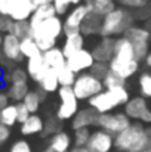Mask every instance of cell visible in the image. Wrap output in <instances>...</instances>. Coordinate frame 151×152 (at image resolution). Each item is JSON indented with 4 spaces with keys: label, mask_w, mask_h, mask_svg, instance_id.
<instances>
[{
    "label": "cell",
    "mask_w": 151,
    "mask_h": 152,
    "mask_svg": "<svg viewBox=\"0 0 151 152\" xmlns=\"http://www.w3.org/2000/svg\"><path fill=\"white\" fill-rule=\"evenodd\" d=\"M139 64L141 62L136 58V53H135L132 43L124 36L116 39L114 55L108 64L110 71H113L117 75L123 77L124 80H127V78H132L139 71Z\"/></svg>",
    "instance_id": "6da1fadb"
},
{
    "label": "cell",
    "mask_w": 151,
    "mask_h": 152,
    "mask_svg": "<svg viewBox=\"0 0 151 152\" xmlns=\"http://www.w3.org/2000/svg\"><path fill=\"white\" fill-rule=\"evenodd\" d=\"M114 148L119 152H139L151 148V129L141 123H132L124 132L114 136Z\"/></svg>",
    "instance_id": "7a4b0ae2"
},
{
    "label": "cell",
    "mask_w": 151,
    "mask_h": 152,
    "mask_svg": "<svg viewBox=\"0 0 151 152\" xmlns=\"http://www.w3.org/2000/svg\"><path fill=\"white\" fill-rule=\"evenodd\" d=\"M64 36V21L61 16H52L31 28V37L36 40L42 52L56 48L58 40Z\"/></svg>",
    "instance_id": "3957f363"
},
{
    "label": "cell",
    "mask_w": 151,
    "mask_h": 152,
    "mask_svg": "<svg viewBox=\"0 0 151 152\" xmlns=\"http://www.w3.org/2000/svg\"><path fill=\"white\" fill-rule=\"evenodd\" d=\"M133 15L124 7H116L102 19L99 37L119 39L123 37L124 33L133 25Z\"/></svg>",
    "instance_id": "277c9868"
},
{
    "label": "cell",
    "mask_w": 151,
    "mask_h": 152,
    "mask_svg": "<svg viewBox=\"0 0 151 152\" xmlns=\"http://www.w3.org/2000/svg\"><path fill=\"white\" fill-rule=\"evenodd\" d=\"M129 92L126 87L119 89H105L99 95L89 99V106L94 108L98 114H107L113 112L119 106H124L129 101Z\"/></svg>",
    "instance_id": "5b68a950"
},
{
    "label": "cell",
    "mask_w": 151,
    "mask_h": 152,
    "mask_svg": "<svg viewBox=\"0 0 151 152\" xmlns=\"http://www.w3.org/2000/svg\"><path fill=\"white\" fill-rule=\"evenodd\" d=\"M73 90H74L79 101H89L94 96L99 95L101 92H104L105 87H104L102 80H99L95 75H92L88 71V72H82V74L77 75L76 83L73 86Z\"/></svg>",
    "instance_id": "8992f818"
},
{
    "label": "cell",
    "mask_w": 151,
    "mask_h": 152,
    "mask_svg": "<svg viewBox=\"0 0 151 152\" xmlns=\"http://www.w3.org/2000/svg\"><path fill=\"white\" fill-rule=\"evenodd\" d=\"M58 96H59L61 105L58 106L55 115L61 121L73 120L76 117V114L79 112V99H77L73 87H59Z\"/></svg>",
    "instance_id": "52a82bcc"
},
{
    "label": "cell",
    "mask_w": 151,
    "mask_h": 152,
    "mask_svg": "<svg viewBox=\"0 0 151 152\" xmlns=\"http://www.w3.org/2000/svg\"><path fill=\"white\" fill-rule=\"evenodd\" d=\"M124 37L132 43L135 53H136V58L138 61H144L145 56L148 55L150 52V39L151 34L148 33V30L145 27H139V25H132L126 33H124Z\"/></svg>",
    "instance_id": "ba28073f"
},
{
    "label": "cell",
    "mask_w": 151,
    "mask_h": 152,
    "mask_svg": "<svg viewBox=\"0 0 151 152\" xmlns=\"http://www.w3.org/2000/svg\"><path fill=\"white\" fill-rule=\"evenodd\" d=\"M132 124V120L124 114V112H107V114H99L96 126L108 132L113 136H117L119 133L124 132L129 126Z\"/></svg>",
    "instance_id": "9c48e42d"
},
{
    "label": "cell",
    "mask_w": 151,
    "mask_h": 152,
    "mask_svg": "<svg viewBox=\"0 0 151 152\" xmlns=\"http://www.w3.org/2000/svg\"><path fill=\"white\" fill-rule=\"evenodd\" d=\"M123 108H124L123 112L130 120H135L136 123H141V124H151V109L144 96L139 95V96L130 98Z\"/></svg>",
    "instance_id": "30bf717a"
},
{
    "label": "cell",
    "mask_w": 151,
    "mask_h": 152,
    "mask_svg": "<svg viewBox=\"0 0 151 152\" xmlns=\"http://www.w3.org/2000/svg\"><path fill=\"white\" fill-rule=\"evenodd\" d=\"M89 10L85 3L74 6L73 9L68 10V13L64 18V36L70 33H80V27L88 16Z\"/></svg>",
    "instance_id": "8fae6325"
},
{
    "label": "cell",
    "mask_w": 151,
    "mask_h": 152,
    "mask_svg": "<svg viewBox=\"0 0 151 152\" xmlns=\"http://www.w3.org/2000/svg\"><path fill=\"white\" fill-rule=\"evenodd\" d=\"M95 62L96 61L94 58L92 50L86 49V48L82 49L80 52H77V53H74V55H71L70 58H67V66L71 71H74L77 75L82 74V72H88Z\"/></svg>",
    "instance_id": "7c38bea8"
},
{
    "label": "cell",
    "mask_w": 151,
    "mask_h": 152,
    "mask_svg": "<svg viewBox=\"0 0 151 152\" xmlns=\"http://www.w3.org/2000/svg\"><path fill=\"white\" fill-rule=\"evenodd\" d=\"M113 148H114V136L102 129L92 132L91 139L86 145V149L89 152H111Z\"/></svg>",
    "instance_id": "4fadbf2b"
},
{
    "label": "cell",
    "mask_w": 151,
    "mask_h": 152,
    "mask_svg": "<svg viewBox=\"0 0 151 152\" xmlns=\"http://www.w3.org/2000/svg\"><path fill=\"white\" fill-rule=\"evenodd\" d=\"M1 55L6 61L18 64L22 61V53H21V40L13 36L12 33H6L3 36V43H1Z\"/></svg>",
    "instance_id": "5bb4252c"
},
{
    "label": "cell",
    "mask_w": 151,
    "mask_h": 152,
    "mask_svg": "<svg viewBox=\"0 0 151 152\" xmlns=\"http://www.w3.org/2000/svg\"><path fill=\"white\" fill-rule=\"evenodd\" d=\"M114 46H116V39L111 37H101L98 43H95V46L91 49L94 53V58L96 62H104V64H110V61L113 59L114 55Z\"/></svg>",
    "instance_id": "9a60e30c"
},
{
    "label": "cell",
    "mask_w": 151,
    "mask_h": 152,
    "mask_svg": "<svg viewBox=\"0 0 151 152\" xmlns=\"http://www.w3.org/2000/svg\"><path fill=\"white\" fill-rule=\"evenodd\" d=\"M98 117H99V114L94 108H91V106L82 108V109H79L76 117L71 120V129L79 130V129H89L92 126H96Z\"/></svg>",
    "instance_id": "2e32d148"
},
{
    "label": "cell",
    "mask_w": 151,
    "mask_h": 152,
    "mask_svg": "<svg viewBox=\"0 0 151 152\" xmlns=\"http://www.w3.org/2000/svg\"><path fill=\"white\" fill-rule=\"evenodd\" d=\"M85 46H86V37L82 33H70V34L64 36V42H62L61 49L67 58H70L71 55L85 49Z\"/></svg>",
    "instance_id": "e0dca14e"
},
{
    "label": "cell",
    "mask_w": 151,
    "mask_h": 152,
    "mask_svg": "<svg viewBox=\"0 0 151 152\" xmlns=\"http://www.w3.org/2000/svg\"><path fill=\"white\" fill-rule=\"evenodd\" d=\"M27 74H28V78L33 80L34 83H40L42 78L45 77V74L49 71L45 59H43V55L40 56H36V58H31V59H27Z\"/></svg>",
    "instance_id": "ac0fdd59"
},
{
    "label": "cell",
    "mask_w": 151,
    "mask_h": 152,
    "mask_svg": "<svg viewBox=\"0 0 151 152\" xmlns=\"http://www.w3.org/2000/svg\"><path fill=\"white\" fill-rule=\"evenodd\" d=\"M36 7L37 4L33 0H16L9 18L12 21H30Z\"/></svg>",
    "instance_id": "d6986e66"
},
{
    "label": "cell",
    "mask_w": 151,
    "mask_h": 152,
    "mask_svg": "<svg viewBox=\"0 0 151 152\" xmlns=\"http://www.w3.org/2000/svg\"><path fill=\"white\" fill-rule=\"evenodd\" d=\"M48 146L56 152H70L71 148L74 146V143H73V137L67 132L62 130V132H58L53 136H50Z\"/></svg>",
    "instance_id": "ffe728a7"
},
{
    "label": "cell",
    "mask_w": 151,
    "mask_h": 152,
    "mask_svg": "<svg viewBox=\"0 0 151 152\" xmlns=\"http://www.w3.org/2000/svg\"><path fill=\"white\" fill-rule=\"evenodd\" d=\"M43 59H45L48 68L53 69V71H59L61 68L67 66V56L64 55L62 49L58 46L48 52H43Z\"/></svg>",
    "instance_id": "44dd1931"
},
{
    "label": "cell",
    "mask_w": 151,
    "mask_h": 152,
    "mask_svg": "<svg viewBox=\"0 0 151 152\" xmlns=\"http://www.w3.org/2000/svg\"><path fill=\"white\" fill-rule=\"evenodd\" d=\"M102 16L96 13H88V16L85 18L82 27H80V33L85 37H92V36H99L101 34V27H102Z\"/></svg>",
    "instance_id": "7402d4cb"
},
{
    "label": "cell",
    "mask_w": 151,
    "mask_h": 152,
    "mask_svg": "<svg viewBox=\"0 0 151 152\" xmlns=\"http://www.w3.org/2000/svg\"><path fill=\"white\" fill-rule=\"evenodd\" d=\"M43 129H45V121L40 115L37 114H31L30 118L21 124V134L22 136H34V134H39V133H43Z\"/></svg>",
    "instance_id": "603a6c76"
},
{
    "label": "cell",
    "mask_w": 151,
    "mask_h": 152,
    "mask_svg": "<svg viewBox=\"0 0 151 152\" xmlns=\"http://www.w3.org/2000/svg\"><path fill=\"white\" fill-rule=\"evenodd\" d=\"M88 7V10L91 13H96L99 16H107L111 10H114L116 6V0H85L83 1Z\"/></svg>",
    "instance_id": "cb8c5ba5"
},
{
    "label": "cell",
    "mask_w": 151,
    "mask_h": 152,
    "mask_svg": "<svg viewBox=\"0 0 151 152\" xmlns=\"http://www.w3.org/2000/svg\"><path fill=\"white\" fill-rule=\"evenodd\" d=\"M52 16H56V10H55V6L53 3H43V4H39L33 13V16L30 18V25L31 28L39 25L40 22L49 19Z\"/></svg>",
    "instance_id": "d4e9b609"
},
{
    "label": "cell",
    "mask_w": 151,
    "mask_h": 152,
    "mask_svg": "<svg viewBox=\"0 0 151 152\" xmlns=\"http://www.w3.org/2000/svg\"><path fill=\"white\" fill-rule=\"evenodd\" d=\"M45 92H42L40 89L39 90H30L27 93V96L24 98L22 103L27 106V109L31 112V114H37V111L40 109V105L42 102L45 101Z\"/></svg>",
    "instance_id": "484cf974"
},
{
    "label": "cell",
    "mask_w": 151,
    "mask_h": 152,
    "mask_svg": "<svg viewBox=\"0 0 151 152\" xmlns=\"http://www.w3.org/2000/svg\"><path fill=\"white\" fill-rule=\"evenodd\" d=\"M39 87H40V90L45 92V93H55V92H58L61 86H59V80H58L56 71L49 69V71L45 74V77L42 78V81L39 83Z\"/></svg>",
    "instance_id": "4316f807"
},
{
    "label": "cell",
    "mask_w": 151,
    "mask_h": 152,
    "mask_svg": "<svg viewBox=\"0 0 151 152\" xmlns=\"http://www.w3.org/2000/svg\"><path fill=\"white\" fill-rule=\"evenodd\" d=\"M28 92H30L28 83H10L7 87V95H9L10 101H13L15 103L24 101V98L27 96Z\"/></svg>",
    "instance_id": "83f0119b"
},
{
    "label": "cell",
    "mask_w": 151,
    "mask_h": 152,
    "mask_svg": "<svg viewBox=\"0 0 151 152\" xmlns=\"http://www.w3.org/2000/svg\"><path fill=\"white\" fill-rule=\"evenodd\" d=\"M0 123L6 127H13L18 123V112H16V103H9L6 108L0 111Z\"/></svg>",
    "instance_id": "f1b7e54d"
},
{
    "label": "cell",
    "mask_w": 151,
    "mask_h": 152,
    "mask_svg": "<svg viewBox=\"0 0 151 152\" xmlns=\"http://www.w3.org/2000/svg\"><path fill=\"white\" fill-rule=\"evenodd\" d=\"M21 53L25 59H31V58L43 55V52L40 50V48L37 46V43L33 37H27V39L21 40Z\"/></svg>",
    "instance_id": "f546056e"
},
{
    "label": "cell",
    "mask_w": 151,
    "mask_h": 152,
    "mask_svg": "<svg viewBox=\"0 0 151 152\" xmlns=\"http://www.w3.org/2000/svg\"><path fill=\"white\" fill-rule=\"evenodd\" d=\"M10 33L16 36L19 40H24L27 37H31V25L30 21H13Z\"/></svg>",
    "instance_id": "4dcf8cb0"
},
{
    "label": "cell",
    "mask_w": 151,
    "mask_h": 152,
    "mask_svg": "<svg viewBox=\"0 0 151 152\" xmlns=\"http://www.w3.org/2000/svg\"><path fill=\"white\" fill-rule=\"evenodd\" d=\"M58 74V80H59V86L61 87H73L77 78V74L74 71H71L68 66L61 68L59 71H56Z\"/></svg>",
    "instance_id": "1f68e13d"
},
{
    "label": "cell",
    "mask_w": 151,
    "mask_h": 152,
    "mask_svg": "<svg viewBox=\"0 0 151 152\" xmlns=\"http://www.w3.org/2000/svg\"><path fill=\"white\" fill-rule=\"evenodd\" d=\"M4 80H6L9 84H10V83H28V74H27V69L19 68V66L12 68V69L6 74Z\"/></svg>",
    "instance_id": "d6a6232c"
},
{
    "label": "cell",
    "mask_w": 151,
    "mask_h": 152,
    "mask_svg": "<svg viewBox=\"0 0 151 152\" xmlns=\"http://www.w3.org/2000/svg\"><path fill=\"white\" fill-rule=\"evenodd\" d=\"M138 87L141 92V96H144L145 99H151V72L145 71L139 75L138 78Z\"/></svg>",
    "instance_id": "836d02e7"
},
{
    "label": "cell",
    "mask_w": 151,
    "mask_h": 152,
    "mask_svg": "<svg viewBox=\"0 0 151 152\" xmlns=\"http://www.w3.org/2000/svg\"><path fill=\"white\" fill-rule=\"evenodd\" d=\"M104 81V87L105 89H119V87H126V80L120 75H117L113 71H108V74L105 75Z\"/></svg>",
    "instance_id": "e575fe53"
},
{
    "label": "cell",
    "mask_w": 151,
    "mask_h": 152,
    "mask_svg": "<svg viewBox=\"0 0 151 152\" xmlns=\"http://www.w3.org/2000/svg\"><path fill=\"white\" fill-rule=\"evenodd\" d=\"M62 123L56 115L55 117H49L46 121H45V129H43V136H53L55 133L58 132H62Z\"/></svg>",
    "instance_id": "d590c367"
},
{
    "label": "cell",
    "mask_w": 151,
    "mask_h": 152,
    "mask_svg": "<svg viewBox=\"0 0 151 152\" xmlns=\"http://www.w3.org/2000/svg\"><path fill=\"white\" fill-rule=\"evenodd\" d=\"M91 134L92 132L89 129H79V130H74V136H73V143L74 146H79V148H86L89 139H91Z\"/></svg>",
    "instance_id": "8d00e7d4"
},
{
    "label": "cell",
    "mask_w": 151,
    "mask_h": 152,
    "mask_svg": "<svg viewBox=\"0 0 151 152\" xmlns=\"http://www.w3.org/2000/svg\"><path fill=\"white\" fill-rule=\"evenodd\" d=\"M108 71H110V66H108V64H104V62H95V64L92 65V68L89 69V72H91L92 75L98 77L99 80H104V78H105V75L108 74Z\"/></svg>",
    "instance_id": "74e56055"
},
{
    "label": "cell",
    "mask_w": 151,
    "mask_h": 152,
    "mask_svg": "<svg viewBox=\"0 0 151 152\" xmlns=\"http://www.w3.org/2000/svg\"><path fill=\"white\" fill-rule=\"evenodd\" d=\"M116 3L120 4V7L127 9H144L148 4V0H116Z\"/></svg>",
    "instance_id": "f35d334b"
},
{
    "label": "cell",
    "mask_w": 151,
    "mask_h": 152,
    "mask_svg": "<svg viewBox=\"0 0 151 152\" xmlns=\"http://www.w3.org/2000/svg\"><path fill=\"white\" fill-rule=\"evenodd\" d=\"M53 6H55V10H56V15L58 16H62V15H67L68 10H70V0H52Z\"/></svg>",
    "instance_id": "ab89813d"
},
{
    "label": "cell",
    "mask_w": 151,
    "mask_h": 152,
    "mask_svg": "<svg viewBox=\"0 0 151 152\" xmlns=\"http://www.w3.org/2000/svg\"><path fill=\"white\" fill-rule=\"evenodd\" d=\"M9 152H33V149H31V145L27 140L21 139V140H16V142L12 143Z\"/></svg>",
    "instance_id": "60d3db41"
},
{
    "label": "cell",
    "mask_w": 151,
    "mask_h": 152,
    "mask_svg": "<svg viewBox=\"0 0 151 152\" xmlns=\"http://www.w3.org/2000/svg\"><path fill=\"white\" fill-rule=\"evenodd\" d=\"M16 112H18V123H19V124L25 123V121L30 118V115H31V112L27 109V106H25L22 102L16 103Z\"/></svg>",
    "instance_id": "b9f144b4"
},
{
    "label": "cell",
    "mask_w": 151,
    "mask_h": 152,
    "mask_svg": "<svg viewBox=\"0 0 151 152\" xmlns=\"http://www.w3.org/2000/svg\"><path fill=\"white\" fill-rule=\"evenodd\" d=\"M12 25H13V21H12L9 16L0 13V33H1V34H3V33H4V34H6V33H10Z\"/></svg>",
    "instance_id": "7bdbcfd3"
},
{
    "label": "cell",
    "mask_w": 151,
    "mask_h": 152,
    "mask_svg": "<svg viewBox=\"0 0 151 152\" xmlns=\"http://www.w3.org/2000/svg\"><path fill=\"white\" fill-rule=\"evenodd\" d=\"M15 1L16 0H0V13L9 16L10 12H12V9H13Z\"/></svg>",
    "instance_id": "ee69618b"
},
{
    "label": "cell",
    "mask_w": 151,
    "mask_h": 152,
    "mask_svg": "<svg viewBox=\"0 0 151 152\" xmlns=\"http://www.w3.org/2000/svg\"><path fill=\"white\" fill-rule=\"evenodd\" d=\"M9 137H10V129L0 123V146L3 143H6L9 140Z\"/></svg>",
    "instance_id": "f6af8a7d"
},
{
    "label": "cell",
    "mask_w": 151,
    "mask_h": 152,
    "mask_svg": "<svg viewBox=\"0 0 151 152\" xmlns=\"http://www.w3.org/2000/svg\"><path fill=\"white\" fill-rule=\"evenodd\" d=\"M9 102H10V98H9L7 92L0 90V111H1L3 108H6V106L9 105Z\"/></svg>",
    "instance_id": "bcb514c9"
},
{
    "label": "cell",
    "mask_w": 151,
    "mask_h": 152,
    "mask_svg": "<svg viewBox=\"0 0 151 152\" xmlns=\"http://www.w3.org/2000/svg\"><path fill=\"white\" fill-rule=\"evenodd\" d=\"M144 62H145V65H147V68H150L151 69V49L148 52V55L145 56V59H144Z\"/></svg>",
    "instance_id": "7dc6e473"
},
{
    "label": "cell",
    "mask_w": 151,
    "mask_h": 152,
    "mask_svg": "<svg viewBox=\"0 0 151 152\" xmlns=\"http://www.w3.org/2000/svg\"><path fill=\"white\" fill-rule=\"evenodd\" d=\"M70 152H89L86 148H79V146H73Z\"/></svg>",
    "instance_id": "c3c4849f"
},
{
    "label": "cell",
    "mask_w": 151,
    "mask_h": 152,
    "mask_svg": "<svg viewBox=\"0 0 151 152\" xmlns=\"http://www.w3.org/2000/svg\"><path fill=\"white\" fill-rule=\"evenodd\" d=\"M145 28L148 30V33L151 34V16L148 18V19H147V21H145Z\"/></svg>",
    "instance_id": "681fc988"
},
{
    "label": "cell",
    "mask_w": 151,
    "mask_h": 152,
    "mask_svg": "<svg viewBox=\"0 0 151 152\" xmlns=\"http://www.w3.org/2000/svg\"><path fill=\"white\" fill-rule=\"evenodd\" d=\"M85 0H70V3L73 4V6H77V4H82Z\"/></svg>",
    "instance_id": "f907efd6"
},
{
    "label": "cell",
    "mask_w": 151,
    "mask_h": 152,
    "mask_svg": "<svg viewBox=\"0 0 151 152\" xmlns=\"http://www.w3.org/2000/svg\"><path fill=\"white\" fill-rule=\"evenodd\" d=\"M33 1H34V3L37 4V6H39V4H43V3H46L45 0H33Z\"/></svg>",
    "instance_id": "816d5d0a"
},
{
    "label": "cell",
    "mask_w": 151,
    "mask_h": 152,
    "mask_svg": "<svg viewBox=\"0 0 151 152\" xmlns=\"http://www.w3.org/2000/svg\"><path fill=\"white\" fill-rule=\"evenodd\" d=\"M42 152H56V151H53V149H50L49 146H48V148H45V149H43V151Z\"/></svg>",
    "instance_id": "f5cc1de1"
},
{
    "label": "cell",
    "mask_w": 151,
    "mask_h": 152,
    "mask_svg": "<svg viewBox=\"0 0 151 152\" xmlns=\"http://www.w3.org/2000/svg\"><path fill=\"white\" fill-rule=\"evenodd\" d=\"M1 43H3V34L0 33V50H1Z\"/></svg>",
    "instance_id": "db71d44e"
},
{
    "label": "cell",
    "mask_w": 151,
    "mask_h": 152,
    "mask_svg": "<svg viewBox=\"0 0 151 152\" xmlns=\"http://www.w3.org/2000/svg\"><path fill=\"white\" fill-rule=\"evenodd\" d=\"M139 152H151V148H147V149H142V151H139Z\"/></svg>",
    "instance_id": "11a10c76"
}]
</instances>
